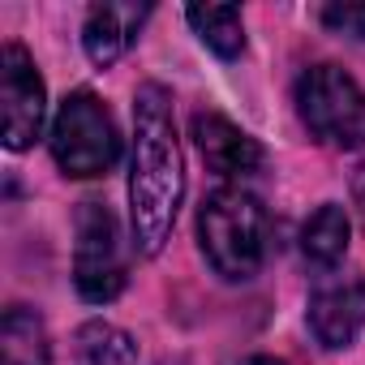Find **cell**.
<instances>
[{
	"mask_svg": "<svg viewBox=\"0 0 365 365\" xmlns=\"http://www.w3.org/2000/svg\"><path fill=\"white\" fill-rule=\"evenodd\" d=\"M185 198V155L176 142L172 95L146 82L133 99V155H129V224L138 254L155 258Z\"/></svg>",
	"mask_w": 365,
	"mask_h": 365,
	"instance_id": "6da1fadb",
	"label": "cell"
},
{
	"mask_svg": "<svg viewBox=\"0 0 365 365\" xmlns=\"http://www.w3.org/2000/svg\"><path fill=\"white\" fill-rule=\"evenodd\" d=\"M297 116L301 125L335 150L365 146V91L339 65H314L297 78Z\"/></svg>",
	"mask_w": 365,
	"mask_h": 365,
	"instance_id": "3957f363",
	"label": "cell"
},
{
	"mask_svg": "<svg viewBox=\"0 0 365 365\" xmlns=\"http://www.w3.org/2000/svg\"><path fill=\"white\" fill-rule=\"evenodd\" d=\"M0 348H5V365H52L48 327L26 305H9L5 309V322H0Z\"/></svg>",
	"mask_w": 365,
	"mask_h": 365,
	"instance_id": "30bf717a",
	"label": "cell"
},
{
	"mask_svg": "<svg viewBox=\"0 0 365 365\" xmlns=\"http://www.w3.org/2000/svg\"><path fill=\"white\" fill-rule=\"evenodd\" d=\"M309 331L322 348H348L365 331V279L322 284L309 297Z\"/></svg>",
	"mask_w": 365,
	"mask_h": 365,
	"instance_id": "52a82bcc",
	"label": "cell"
},
{
	"mask_svg": "<svg viewBox=\"0 0 365 365\" xmlns=\"http://www.w3.org/2000/svg\"><path fill=\"white\" fill-rule=\"evenodd\" d=\"M146 18H150V5H120V0L95 5L86 14V26H82V48H86L91 65H99V69L116 65L129 52V43L138 39Z\"/></svg>",
	"mask_w": 365,
	"mask_h": 365,
	"instance_id": "9c48e42d",
	"label": "cell"
},
{
	"mask_svg": "<svg viewBox=\"0 0 365 365\" xmlns=\"http://www.w3.org/2000/svg\"><path fill=\"white\" fill-rule=\"evenodd\" d=\"M194 142H198L202 163L215 176H254L262 168L258 138H250L241 125H232L220 112H198L194 116Z\"/></svg>",
	"mask_w": 365,
	"mask_h": 365,
	"instance_id": "ba28073f",
	"label": "cell"
},
{
	"mask_svg": "<svg viewBox=\"0 0 365 365\" xmlns=\"http://www.w3.org/2000/svg\"><path fill=\"white\" fill-rule=\"evenodd\" d=\"M0 99H5V146L26 150L43 133L48 91L22 43H5V52H0Z\"/></svg>",
	"mask_w": 365,
	"mask_h": 365,
	"instance_id": "8992f818",
	"label": "cell"
},
{
	"mask_svg": "<svg viewBox=\"0 0 365 365\" xmlns=\"http://www.w3.org/2000/svg\"><path fill=\"white\" fill-rule=\"evenodd\" d=\"M356 202H361V215H365V168H361V176H356Z\"/></svg>",
	"mask_w": 365,
	"mask_h": 365,
	"instance_id": "9a60e30c",
	"label": "cell"
},
{
	"mask_svg": "<svg viewBox=\"0 0 365 365\" xmlns=\"http://www.w3.org/2000/svg\"><path fill=\"white\" fill-rule=\"evenodd\" d=\"M301 254L318 271H331V267L344 262V254H348V215H344V207L322 202L305 220V228H301Z\"/></svg>",
	"mask_w": 365,
	"mask_h": 365,
	"instance_id": "8fae6325",
	"label": "cell"
},
{
	"mask_svg": "<svg viewBox=\"0 0 365 365\" xmlns=\"http://www.w3.org/2000/svg\"><path fill=\"white\" fill-rule=\"evenodd\" d=\"M73 284L82 301L108 305L125 292V254L116 215L103 202L78 207V245H73Z\"/></svg>",
	"mask_w": 365,
	"mask_h": 365,
	"instance_id": "5b68a950",
	"label": "cell"
},
{
	"mask_svg": "<svg viewBox=\"0 0 365 365\" xmlns=\"http://www.w3.org/2000/svg\"><path fill=\"white\" fill-rule=\"evenodd\" d=\"M322 26L335 35H348V39H365V5H327Z\"/></svg>",
	"mask_w": 365,
	"mask_h": 365,
	"instance_id": "5bb4252c",
	"label": "cell"
},
{
	"mask_svg": "<svg viewBox=\"0 0 365 365\" xmlns=\"http://www.w3.org/2000/svg\"><path fill=\"white\" fill-rule=\"evenodd\" d=\"M198 241L215 275L245 284L267 258V211L245 190H215L198 211Z\"/></svg>",
	"mask_w": 365,
	"mask_h": 365,
	"instance_id": "7a4b0ae2",
	"label": "cell"
},
{
	"mask_svg": "<svg viewBox=\"0 0 365 365\" xmlns=\"http://www.w3.org/2000/svg\"><path fill=\"white\" fill-rule=\"evenodd\" d=\"M73 344H78V361H82V365H138L133 339H129L120 327L103 322V318L82 322L78 335H73Z\"/></svg>",
	"mask_w": 365,
	"mask_h": 365,
	"instance_id": "4fadbf2b",
	"label": "cell"
},
{
	"mask_svg": "<svg viewBox=\"0 0 365 365\" xmlns=\"http://www.w3.org/2000/svg\"><path fill=\"white\" fill-rule=\"evenodd\" d=\"M241 365H284V361H275V356H250V361H241Z\"/></svg>",
	"mask_w": 365,
	"mask_h": 365,
	"instance_id": "2e32d148",
	"label": "cell"
},
{
	"mask_svg": "<svg viewBox=\"0 0 365 365\" xmlns=\"http://www.w3.org/2000/svg\"><path fill=\"white\" fill-rule=\"evenodd\" d=\"M52 159L65 176L91 180L112 172V163L120 159V133L112 112L91 95V91H73L56 116H52V133H48Z\"/></svg>",
	"mask_w": 365,
	"mask_h": 365,
	"instance_id": "277c9868",
	"label": "cell"
},
{
	"mask_svg": "<svg viewBox=\"0 0 365 365\" xmlns=\"http://www.w3.org/2000/svg\"><path fill=\"white\" fill-rule=\"evenodd\" d=\"M194 35L224 61L241 56L245 52V22H241V9L237 5H190L185 9Z\"/></svg>",
	"mask_w": 365,
	"mask_h": 365,
	"instance_id": "7c38bea8",
	"label": "cell"
}]
</instances>
